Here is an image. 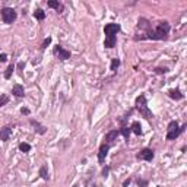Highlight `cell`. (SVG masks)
Returning <instances> with one entry per match:
<instances>
[{"mask_svg":"<svg viewBox=\"0 0 187 187\" xmlns=\"http://www.w3.org/2000/svg\"><path fill=\"white\" fill-rule=\"evenodd\" d=\"M170 34V24L168 22H159V25L152 31L146 32V39H167Z\"/></svg>","mask_w":187,"mask_h":187,"instance_id":"cell-1","label":"cell"},{"mask_svg":"<svg viewBox=\"0 0 187 187\" xmlns=\"http://www.w3.org/2000/svg\"><path fill=\"white\" fill-rule=\"evenodd\" d=\"M187 127V124H183L181 127L178 126V123L177 121H170V124H168V127H167V139L168 140H174V139H177L183 132H184V129Z\"/></svg>","mask_w":187,"mask_h":187,"instance_id":"cell-2","label":"cell"},{"mask_svg":"<svg viewBox=\"0 0 187 187\" xmlns=\"http://www.w3.org/2000/svg\"><path fill=\"white\" fill-rule=\"evenodd\" d=\"M136 108H138V111L140 112L145 118H153V114L150 111L149 108H148V104H146V97L142 94V95H139L138 98H136Z\"/></svg>","mask_w":187,"mask_h":187,"instance_id":"cell-3","label":"cell"},{"mask_svg":"<svg viewBox=\"0 0 187 187\" xmlns=\"http://www.w3.org/2000/svg\"><path fill=\"white\" fill-rule=\"evenodd\" d=\"M0 15H1V19H3V22L4 24H12V22H15L16 21V12L12 9V7H3L1 10H0Z\"/></svg>","mask_w":187,"mask_h":187,"instance_id":"cell-4","label":"cell"},{"mask_svg":"<svg viewBox=\"0 0 187 187\" xmlns=\"http://www.w3.org/2000/svg\"><path fill=\"white\" fill-rule=\"evenodd\" d=\"M153 156H155V153H153V150L149 149V148L142 149L138 155H136V158H138V159H143V161H148V162H150V161L153 159Z\"/></svg>","mask_w":187,"mask_h":187,"instance_id":"cell-5","label":"cell"},{"mask_svg":"<svg viewBox=\"0 0 187 187\" xmlns=\"http://www.w3.org/2000/svg\"><path fill=\"white\" fill-rule=\"evenodd\" d=\"M54 54H56L60 60H67V59L70 57V51L66 50V48H63L62 45H56V47H54Z\"/></svg>","mask_w":187,"mask_h":187,"instance_id":"cell-6","label":"cell"},{"mask_svg":"<svg viewBox=\"0 0 187 187\" xmlns=\"http://www.w3.org/2000/svg\"><path fill=\"white\" fill-rule=\"evenodd\" d=\"M120 31V25L118 24H107L104 27V32L107 37H112V35H117V32Z\"/></svg>","mask_w":187,"mask_h":187,"instance_id":"cell-7","label":"cell"},{"mask_svg":"<svg viewBox=\"0 0 187 187\" xmlns=\"http://www.w3.org/2000/svg\"><path fill=\"white\" fill-rule=\"evenodd\" d=\"M108 150H110V145L108 143H102L100 146V152H98V161L102 164L105 161V156L108 155Z\"/></svg>","mask_w":187,"mask_h":187,"instance_id":"cell-8","label":"cell"},{"mask_svg":"<svg viewBox=\"0 0 187 187\" xmlns=\"http://www.w3.org/2000/svg\"><path fill=\"white\" fill-rule=\"evenodd\" d=\"M10 135H12V127H9V126H4V127L0 130V140H3V142L9 140Z\"/></svg>","mask_w":187,"mask_h":187,"instance_id":"cell-9","label":"cell"},{"mask_svg":"<svg viewBox=\"0 0 187 187\" xmlns=\"http://www.w3.org/2000/svg\"><path fill=\"white\" fill-rule=\"evenodd\" d=\"M12 94H13L15 97H18V98H21V97H24V95H25V89H24V86H22V85H19V83H16V85H13V89H12Z\"/></svg>","mask_w":187,"mask_h":187,"instance_id":"cell-10","label":"cell"},{"mask_svg":"<svg viewBox=\"0 0 187 187\" xmlns=\"http://www.w3.org/2000/svg\"><path fill=\"white\" fill-rule=\"evenodd\" d=\"M168 97L173 98V100H176V101H180V100L184 98V95L180 92V89H170L168 91Z\"/></svg>","mask_w":187,"mask_h":187,"instance_id":"cell-11","label":"cell"},{"mask_svg":"<svg viewBox=\"0 0 187 187\" xmlns=\"http://www.w3.org/2000/svg\"><path fill=\"white\" fill-rule=\"evenodd\" d=\"M120 135V132L118 130H111V132H108L107 135H105V140H107V143L110 145V143H112L115 139H117V136Z\"/></svg>","mask_w":187,"mask_h":187,"instance_id":"cell-12","label":"cell"},{"mask_svg":"<svg viewBox=\"0 0 187 187\" xmlns=\"http://www.w3.org/2000/svg\"><path fill=\"white\" fill-rule=\"evenodd\" d=\"M117 44V37L112 35V37H105V41H104V47L107 48H114Z\"/></svg>","mask_w":187,"mask_h":187,"instance_id":"cell-13","label":"cell"},{"mask_svg":"<svg viewBox=\"0 0 187 187\" xmlns=\"http://www.w3.org/2000/svg\"><path fill=\"white\" fill-rule=\"evenodd\" d=\"M130 132H133V133L138 135V136H142V127H140V123H139V121H133L132 126H130Z\"/></svg>","mask_w":187,"mask_h":187,"instance_id":"cell-14","label":"cell"},{"mask_svg":"<svg viewBox=\"0 0 187 187\" xmlns=\"http://www.w3.org/2000/svg\"><path fill=\"white\" fill-rule=\"evenodd\" d=\"M138 27H139V28H142V29H145L146 32H148V31H150V24H149V21H148V19H145V18H140V19H139V24H138Z\"/></svg>","mask_w":187,"mask_h":187,"instance_id":"cell-15","label":"cell"},{"mask_svg":"<svg viewBox=\"0 0 187 187\" xmlns=\"http://www.w3.org/2000/svg\"><path fill=\"white\" fill-rule=\"evenodd\" d=\"M47 6H48V7L56 9L57 12H63V4H62V3H59V1H56V0H50V1L47 3Z\"/></svg>","mask_w":187,"mask_h":187,"instance_id":"cell-16","label":"cell"},{"mask_svg":"<svg viewBox=\"0 0 187 187\" xmlns=\"http://www.w3.org/2000/svg\"><path fill=\"white\" fill-rule=\"evenodd\" d=\"M31 124H32V126L35 127V130H37L39 135H44V133L47 132V129H45L44 126H41V124H39L38 121H35V120H31Z\"/></svg>","mask_w":187,"mask_h":187,"instance_id":"cell-17","label":"cell"},{"mask_svg":"<svg viewBox=\"0 0 187 187\" xmlns=\"http://www.w3.org/2000/svg\"><path fill=\"white\" fill-rule=\"evenodd\" d=\"M34 16H35V19H38V21H44L45 19V12L42 9H37L34 12Z\"/></svg>","mask_w":187,"mask_h":187,"instance_id":"cell-18","label":"cell"},{"mask_svg":"<svg viewBox=\"0 0 187 187\" xmlns=\"http://www.w3.org/2000/svg\"><path fill=\"white\" fill-rule=\"evenodd\" d=\"M118 132H120V135H123V136H124V139H126V140H129V136H130V129H129V127L121 126V129H120Z\"/></svg>","mask_w":187,"mask_h":187,"instance_id":"cell-19","label":"cell"},{"mask_svg":"<svg viewBox=\"0 0 187 187\" xmlns=\"http://www.w3.org/2000/svg\"><path fill=\"white\" fill-rule=\"evenodd\" d=\"M13 70H15V66L13 64H9L7 69H6V72H4V79H10L12 75H13Z\"/></svg>","mask_w":187,"mask_h":187,"instance_id":"cell-20","label":"cell"},{"mask_svg":"<svg viewBox=\"0 0 187 187\" xmlns=\"http://www.w3.org/2000/svg\"><path fill=\"white\" fill-rule=\"evenodd\" d=\"M39 176H41V178H42V180H48V178H50V177H48L47 167H41V168H39Z\"/></svg>","mask_w":187,"mask_h":187,"instance_id":"cell-21","label":"cell"},{"mask_svg":"<svg viewBox=\"0 0 187 187\" xmlns=\"http://www.w3.org/2000/svg\"><path fill=\"white\" fill-rule=\"evenodd\" d=\"M118 66H120V59H112V62H111V69L112 72H115L117 69H118Z\"/></svg>","mask_w":187,"mask_h":187,"instance_id":"cell-22","label":"cell"},{"mask_svg":"<svg viewBox=\"0 0 187 187\" xmlns=\"http://www.w3.org/2000/svg\"><path fill=\"white\" fill-rule=\"evenodd\" d=\"M19 150H21V152H29V150H31V145H28V143H21V145H19Z\"/></svg>","mask_w":187,"mask_h":187,"instance_id":"cell-23","label":"cell"},{"mask_svg":"<svg viewBox=\"0 0 187 187\" xmlns=\"http://www.w3.org/2000/svg\"><path fill=\"white\" fill-rule=\"evenodd\" d=\"M7 102H9V97L7 95H0V107L6 105Z\"/></svg>","mask_w":187,"mask_h":187,"instance_id":"cell-24","label":"cell"},{"mask_svg":"<svg viewBox=\"0 0 187 187\" xmlns=\"http://www.w3.org/2000/svg\"><path fill=\"white\" fill-rule=\"evenodd\" d=\"M155 72H156V73H159V75H162V73H167V72H168V69H167V67H156V69H155Z\"/></svg>","mask_w":187,"mask_h":187,"instance_id":"cell-25","label":"cell"},{"mask_svg":"<svg viewBox=\"0 0 187 187\" xmlns=\"http://www.w3.org/2000/svg\"><path fill=\"white\" fill-rule=\"evenodd\" d=\"M138 186H139V187H146V186H148V181H146V180L139 178V180H138Z\"/></svg>","mask_w":187,"mask_h":187,"instance_id":"cell-26","label":"cell"},{"mask_svg":"<svg viewBox=\"0 0 187 187\" xmlns=\"http://www.w3.org/2000/svg\"><path fill=\"white\" fill-rule=\"evenodd\" d=\"M50 42H51V38H45L44 39V42H42V48H47V45H50Z\"/></svg>","mask_w":187,"mask_h":187,"instance_id":"cell-27","label":"cell"},{"mask_svg":"<svg viewBox=\"0 0 187 187\" xmlns=\"http://www.w3.org/2000/svg\"><path fill=\"white\" fill-rule=\"evenodd\" d=\"M108 173H110V167L102 168V177H107V176H108Z\"/></svg>","mask_w":187,"mask_h":187,"instance_id":"cell-28","label":"cell"},{"mask_svg":"<svg viewBox=\"0 0 187 187\" xmlns=\"http://www.w3.org/2000/svg\"><path fill=\"white\" fill-rule=\"evenodd\" d=\"M0 62H1V63L7 62V54H4V53H3V54H0Z\"/></svg>","mask_w":187,"mask_h":187,"instance_id":"cell-29","label":"cell"},{"mask_svg":"<svg viewBox=\"0 0 187 187\" xmlns=\"http://www.w3.org/2000/svg\"><path fill=\"white\" fill-rule=\"evenodd\" d=\"M130 183H132V178H127V180H124V181H123V187H127L129 184H130Z\"/></svg>","mask_w":187,"mask_h":187,"instance_id":"cell-30","label":"cell"},{"mask_svg":"<svg viewBox=\"0 0 187 187\" xmlns=\"http://www.w3.org/2000/svg\"><path fill=\"white\" fill-rule=\"evenodd\" d=\"M21 112H22V114H25V115H28V114H29V110H28V108H22Z\"/></svg>","mask_w":187,"mask_h":187,"instance_id":"cell-31","label":"cell"}]
</instances>
